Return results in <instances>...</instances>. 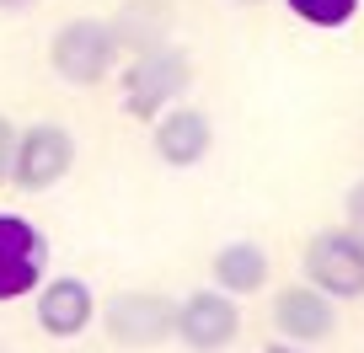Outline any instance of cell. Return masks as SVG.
<instances>
[{"instance_id": "obj_12", "label": "cell", "mask_w": 364, "mask_h": 353, "mask_svg": "<svg viewBox=\"0 0 364 353\" xmlns=\"http://www.w3.org/2000/svg\"><path fill=\"white\" fill-rule=\"evenodd\" d=\"M107 27H113L124 54H145V48L171 43L177 6H171V0H118V11L107 16Z\"/></svg>"}, {"instance_id": "obj_7", "label": "cell", "mask_w": 364, "mask_h": 353, "mask_svg": "<svg viewBox=\"0 0 364 353\" xmlns=\"http://www.w3.org/2000/svg\"><path fill=\"white\" fill-rule=\"evenodd\" d=\"M75 166V134L65 124H27L16 134V156H11V188L22 193H43V188L65 183Z\"/></svg>"}, {"instance_id": "obj_1", "label": "cell", "mask_w": 364, "mask_h": 353, "mask_svg": "<svg viewBox=\"0 0 364 353\" xmlns=\"http://www.w3.org/2000/svg\"><path fill=\"white\" fill-rule=\"evenodd\" d=\"M118 86H124V102H118L124 118L156 124L166 107H177L182 97H188V86H193V54H188L177 38L161 43V48H145V54H129Z\"/></svg>"}, {"instance_id": "obj_13", "label": "cell", "mask_w": 364, "mask_h": 353, "mask_svg": "<svg viewBox=\"0 0 364 353\" xmlns=\"http://www.w3.org/2000/svg\"><path fill=\"white\" fill-rule=\"evenodd\" d=\"M284 6L300 16V22L321 27V33H332V27H348L353 11H359V0H284Z\"/></svg>"}, {"instance_id": "obj_16", "label": "cell", "mask_w": 364, "mask_h": 353, "mask_svg": "<svg viewBox=\"0 0 364 353\" xmlns=\"http://www.w3.org/2000/svg\"><path fill=\"white\" fill-rule=\"evenodd\" d=\"M0 6H6V11L16 16V11H27V6H38V0H0Z\"/></svg>"}, {"instance_id": "obj_5", "label": "cell", "mask_w": 364, "mask_h": 353, "mask_svg": "<svg viewBox=\"0 0 364 353\" xmlns=\"http://www.w3.org/2000/svg\"><path fill=\"white\" fill-rule=\"evenodd\" d=\"M300 273L332 300H364V236H353L348 225L316 230L300 246Z\"/></svg>"}, {"instance_id": "obj_9", "label": "cell", "mask_w": 364, "mask_h": 353, "mask_svg": "<svg viewBox=\"0 0 364 353\" xmlns=\"http://www.w3.org/2000/svg\"><path fill=\"white\" fill-rule=\"evenodd\" d=\"M150 150H156V161L171 166V171L198 166V161L215 150V118H209L204 107H193V102L166 107V113L150 124Z\"/></svg>"}, {"instance_id": "obj_3", "label": "cell", "mask_w": 364, "mask_h": 353, "mask_svg": "<svg viewBox=\"0 0 364 353\" xmlns=\"http://www.w3.org/2000/svg\"><path fill=\"white\" fill-rule=\"evenodd\" d=\"M118 59H124V48H118L107 16H70L48 38V65L70 86H102V80H113Z\"/></svg>"}, {"instance_id": "obj_8", "label": "cell", "mask_w": 364, "mask_h": 353, "mask_svg": "<svg viewBox=\"0 0 364 353\" xmlns=\"http://www.w3.org/2000/svg\"><path fill=\"white\" fill-rule=\"evenodd\" d=\"M48 268V241L27 214H0V305L38 295Z\"/></svg>"}, {"instance_id": "obj_4", "label": "cell", "mask_w": 364, "mask_h": 353, "mask_svg": "<svg viewBox=\"0 0 364 353\" xmlns=\"http://www.w3.org/2000/svg\"><path fill=\"white\" fill-rule=\"evenodd\" d=\"M343 327L338 300L321 295L316 284L295 278V284H279L268 295V332L279 342H295V348H316V342H332Z\"/></svg>"}, {"instance_id": "obj_14", "label": "cell", "mask_w": 364, "mask_h": 353, "mask_svg": "<svg viewBox=\"0 0 364 353\" xmlns=\"http://www.w3.org/2000/svg\"><path fill=\"white\" fill-rule=\"evenodd\" d=\"M343 225H348L353 236H364V177H353L348 193H343Z\"/></svg>"}, {"instance_id": "obj_17", "label": "cell", "mask_w": 364, "mask_h": 353, "mask_svg": "<svg viewBox=\"0 0 364 353\" xmlns=\"http://www.w3.org/2000/svg\"><path fill=\"white\" fill-rule=\"evenodd\" d=\"M236 6H257V0H236Z\"/></svg>"}, {"instance_id": "obj_2", "label": "cell", "mask_w": 364, "mask_h": 353, "mask_svg": "<svg viewBox=\"0 0 364 353\" xmlns=\"http://www.w3.org/2000/svg\"><path fill=\"white\" fill-rule=\"evenodd\" d=\"M102 337L124 353H156L177 342V300L166 289H118L97 305Z\"/></svg>"}, {"instance_id": "obj_6", "label": "cell", "mask_w": 364, "mask_h": 353, "mask_svg": "<svg viewBox=\"0 0 364 353\" xmlns=\"http://www.w3.org/2000/svg\"><path fill=\"white\" fill-rule=\"evenodd\" d=\"M247 316H241V300H230L225 289H193V295L177 300V342L188 353H225L241 342Z\"/></svg>"}, {"instance_id": "obj_10", "label": "cell", "mask_w": 364, "mask_h": 353, "mask_svg": "<svg viewBox=\"0 0 364 353\" xmlns=\"http://www.w3.org/2000/svg\"><path fill=\"white\" fill-rule=\"evenodd\" d=\"M33 321H38V332H43V337L70 342V337H80V332L97 321V295H91L86 278L54 273V278H43V284H38Z\"/></svg>"}, {"instance_id": "obj_15", "label": "cell", "mask_w": 364, "mask_h": 353, "mask_svg": "<svg viewBox=\"0 0 364 353\" xmlns=\"http://www.w3.org/2000/svg\"><path fill=\"white\" fill-rule=\"evenodd\" d=\"M16 134H22V129H11V118L0 113V188L11 183V156H16Z\"/></svg>"}, {"instance_id": "obj_11", "label": "cell", "mask_w": 364, "mask_h": 353, "mask_svg": "<svg viewBox=\"0 0 364 353\" xmlns=\"http://www.w3.org/2000/svg\"><path fill=\"white\" fill-rule=\"evenodd\" d=\"M273 278V257L262 241H225V246H215V257H209V284L225 289L230 300H247V295H262Z\"/></svg>"}]
</instances>
